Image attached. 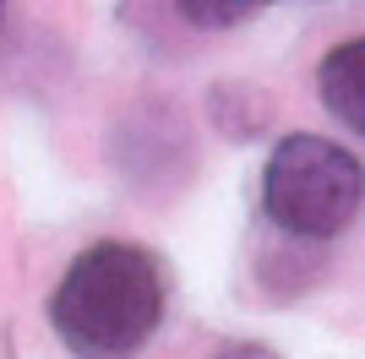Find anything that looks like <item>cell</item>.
<instances>
[{
	"instance_id": "8992f818",
	"label": "cell",
	"mask_w": 365,
	"mask_h": 359,
	"mask_svg": "<svg viewBox=\"0 0 365 359\" xmlns=\"http://www.w3.org/2000/svg\"><path fill=\"white\" fill-rule=\"evenodd\" d=\"M207 359H284L273 343H262V338H235V343H218Z\"/></svg>"
},
{
	"instance_id": "52a82bcc",
	"label": "cell",
	"mask_w": 365,
	"mask_h": 359,
	"mask_svg": "<svg viewBox=\"0 0 365 359\" xmlns=\"http://www.w3.org/2000/svg\"><path fill=\"white\" fill-rule=\"evenodd\" d=\"M0 28H6V6H0Z\"/></svg>"
},
{
	"instance_id": "277c9868",
	"label": "cell",
	"mask_w": 365,
	"mask_h": 359,
	"mask_svg": "<svg viewBox=\"0 0 365 359\" xmlns=\"http://www.w3.org/2000/svg\"><path fill=\"white\" fill-rule=\"evenodd\" d=\"M207 109H213V125L224 136H235V142H251V136L267 131V120H273L267 93L245 88V82H224V88H213V93H207Z\"/></svg>"
},
{
	"instance_id": "5b68a950",
	"label": "cell",
	"mask_w": 365,
	"mask_h": 359,
	"mask_svg": "<svg viewBox=\"0 0 365 359\" xmlns=\"http://www.w3.org/2000/svg\"><path fill=\"white\" fill-rule=\"evenodd\" d=\"M262 6H251V0H235V6H224V0H180V16L191 22V28H235V22H251Z\"/></svg>"
},
{
	"instance_id": "3957f363",
	"label": "cell",
	"mask_w": 365,
	"mask_h": 359,
	"mask_svg": "<svg viewBox=\"0 0 365 359\" xmlns=\"http://www.w3.org/2000/svg\"><path fill=\"white\" fill-rule=\"evenodd\" d=\"M317 93L327 115L344 120L354 136H365V33L344 38L338 49H327L317 66Z\"/></svg>"
},
{
	"instance_id": "6da1fadb",
	"label": "cell",
	"mask_w": 365,
	"mask_h": 359,
	"mask_svg": "<svg viewBox=\"0 0 365 359\" xmlns=\"http://www.w3.org/2000/svg\"><path fill=\"white\" fill-rule=\"evenodd\" d=\"M169 305L164 261L137 239H93L49 294V327L76 359H131Z\"/></svg>"
},
{
	"instance_id": "7a4b0ae2",
	"label": "cell",
	"mask_w": 365,
	"mask_h": 359,
	"mask_svg": "<svg viewBox=\"0 0 365 359\" xmlns=\"http://www.w3.org/2000/svg\"><path fill=\"white\" fill-rule=\"evenodd\" d=\"M365 196V169L333 136H284L262 169V218L289 239H333Z\"/></svg>"
}]
</instances>
